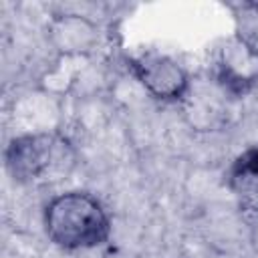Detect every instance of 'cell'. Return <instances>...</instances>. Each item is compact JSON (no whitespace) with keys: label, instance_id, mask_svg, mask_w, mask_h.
Returning <instances> with one entry per match:
<instances>
[{"label":"cell","instance_id":"52a82bcc","mask_svg":"<svg viewBox=\"0 0 258 258\" xmlns=\"http://www.w3.org/2000/svg\"><path fill=\"white\" fill-rule=\"evenodd\" d=\"M226 181L240 208L258 214V147L244 149L232 161Z\"/></svg>","mask_w":258,"mask_h":258},{"label":"cell","instance_id":"5b68a950","mask_svg":"<svg viewBox=\"0 0 258 258\" xmlns=\"http://www.w3.org/2000/svg\"><path fill=\"white\" fill-rule=\"evenodd\" d=\"M236 97L228 93L214 77L191 79L181 99L183 115L196 131H218L230 123Z\"/></svg>","mask_w":258,"mask_h":258},{"label":"cell","instance_id":"277c9868","mask_svg":"<svg viewBox=\"0 0 258 258\" xmlns=\"http://www.w3.org/2000/svg\"><path fill=\"white\" fill-rule=\"evenodd\" d=\"M236 99L258 87V44L244 34L228 36L216 56L212 75Z\"/></svg>","mask_w":258,"mask_h":258},{"label":"cell","instance_id":"7a4b0ae2","mask_svg":"<svg viewBox=\"0 0 258 258\" xmlns=\"http://www.w3.org/2000/svg\"><path fill=\"white\" fill-rule=\"evenodd\" d=\"M8 173L18 183H44L64 177L73 163V147L58 131L18 133L4 149Z\"/></svg>","mask_w":258,"mask_h":258},{"label":"cell","instance_id":"3957f363","mask_svg":"<svg viewBox=\"0 0 258 258\" xmlns=\"http://www.w3.org/2000/svg\"><path fill=\"white\" fill-rule=\"evenodd\" d=\"M127 69L149 97L163 103H181L191 83L185 69L175 58L161 52L127 56Z\"/></svg>","mask_w":258,"mask_h":258},{"label":"cell","instance_id":"6da1fadb","mask_svg":"<svg viewBox=\"0 0 258 258\" xmlns=\"http://www.w3.org/2000/svg\"><path fill=\"white\" fill-rule=\"evenodd\" d=\"M44 232L62 250H89L111 236V218L105 206L89 191H64L44 208Z\"/></svg>","mask_w":258,"mask_h":258},{"label":"cell","instance_id":"8992f818","mask_svg":"<svg viewBox=\"0 0 258 258\" xmlns=\"http://www.w3.org/2000/svg\"><path fill=\"white\" fill-rule=\"evenodd\" d=\"M46 40L56 50L58 56H85L97 50L101 42L99 26L77 12H62L54 14L46 24Z\"/></svg>","mask_w":258,"mask_h":258}]
</instances>
